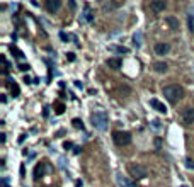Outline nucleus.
Masks as SVG:
<instances>
[{"mask_svg":"<svg viewBox=\"0 0 194 187\" xmlns=\"http://www.w3.org/2000/svg\"><path fill=\"white\" fill-rule=\"evenodd\" d=\"M162 94H163V97L170 102V104H177L182 97H184V89L180 87V85H167V87H163V90H162Z\"/></svg>","mask_w":194,"mask_h":187,"instance_id":"nucleus-1","label":"nucleus"},{"mask_svg":"<svg viewBox=\"0 0 194 187\" xmlns=\"http://www.w3.org/2000/svg\"><path fill=\"white\" fill-rule=\"evenodd\" d=\"M90 123H92V126L99 131H106L107 129V114L104 111H96L92 112V116H90Z\"/></svg>","mask_w":194,"mask_h":187,"instance_id":"nucleus-2","label":"nucleus"},{"mask_svg":"<svg viewBox=\"0 0 194 187\" xmlns=\"http://www.w3.org/2000/svg\"><path fill=\"white\" fill-rule=\"evenodd\" d=\"M128 172H130V175H131L133 179H136V180L145 179V177L148 175L147 167H143L141 163H130V165H128Z\"/></svg>","mask_w":194,"mask_h":187,"instance_id":"nucleus-3","label":"nucleus"},{"mask_svg":"<svg viewBox=\"0 0 194 187\" xmlns=\"http://www.w3.org/2000/svg\"><path fill=\"white\" fill-rule=\"evenodd\" d=\"M131 140L133 138L128 131H114L113 133V141L117 146H128V145H131Z\"/></svg>","mask_w":194,"mask_h":187,"instance_id":"nucleus-4","label":"nucleus"},{"mask_svg":"<svg viewBox=\"0 0 194 187\" xmlns=\"http://www.w3.org/2000/svg\"><path fill=\"white\" fill-rule=\"evenodd\" d=\"M44 7H46V10L50 14H55V12H58L60 7H61V0H46Z\"/></svg>","mask_w":194,"mask_h":187,"instance_id":"nucleus-5","label":"nucleus"},{"mask_svg":"<svg viewBox=\"0 0 194 187\" xmlns=\"http://www.w3.org/2000/svg\"><path fill=\"white\" fill-rule=\"evenodd\" d=\"M182 123H184V124L194 123V107H186V109L182 111Z\"/></svg>","mask_w":194,"mask_h":187,"instance_id":"nucleus-6","label":"nucleus"},{"mask_svg":"<svg viewBox=\"0 0 194 187\" xmlns=\"http://www.w3.org/2000/svg\"><path fill=\"white\" fill-rule=\"evenodd\" d=\"M165 7H167V2H163V0H153V2L150 3V9H152L153 12H163Z\"/></svg>","mask_w":194,"mask_h":187,"instance_id":"nucleus-7","label":"nucleus"},{"mask_svg":"<svg viewBox=\"0 0 194 187\" xmlns=\"http://www.w3.org/2000/svg\"><path fill=\"white\" fill-rule=\"evenodd\" d=\"M153 49H155V55H167L169 49H170V44H167V43H157Z\"/></svg>","mask_w":194,"mask_h":187,"instance_id":"nucleus-8","label":"nucleus"},{"mask_svg":"<svg viewBox=\"0 0 194 187\" xmlns=\"http://www.w3.org/2000/svg\"><path fill=\"white\" fill-rule=\"evenodd\" d=\"M150 106H152L157 112H160V114H167V107H165L160 100H157V99H150Z\"/></svg>","mask_w":194,"mask_h":187,"instance_id":"nucleus-9","label":"nucleus"},{"mask_svg":"<svg viewBox=\"0 0 194 187\" xmlns=\"http://www.w3.org/2000/svg\"><path fill=\"white\" fill-rule=\"evenodd\" d=\"M116 180H117V186H119V187H136L135 184L128 179V177H123L121 173H117V175H116Z\"/></svg>","mask_w":194,"mask_h":187,"instance_id":"nucleus-10","label":"nucleus"},{"mask_svg":"<svg viewBox=\"0 0 194 187\" xmlns=\"http://www.w3.org/2000/svg\"><path fill=\"white\" fill-rule=\"evenodd\" d=\"M107 66L109 68H113V70H119L121 66H123V60L121 58H107Z\"/></svg>","mask_w":194,"mask_h":187,"instance_id":"nucleus-11","label":"nucleus"},{"mask_svg":"<svg viewBox=\"0 0 194 187\" xmlns=\"http://www.w3.org/2000/svg\"><path fill=\"white\" fill-rule=\"evenodd\" d=\"M46 170H50V167H48V163H39L38 167H36V170H34V179L38 180L39 177H43Z\"/></svg>","mask_w":194,"mask_h":187,"instance_id":"nucleus-12","label":"nucleus"},{"mask_svg":"<svg viewBox=\"0 0 194 187\" xmlns=\"http://www.w3.org/2000/svg\"><path fill=\"white\" fill-rule=\"evenodd\" d=\"M153 70L158 72V73H165L169 70V65L165 61H157V63H153Z\"/></svg>","mask_w":194,"mask_h":187,"instance_id":"nucleus-13","label":"nucleus"},{"mask_svg":"<svg viewBox=\"0 0 194 187\" xmlns=\"http://www.w3.org/2000/svg\"><path fill=\"white\" fill-rule=\"evenodd\" d=\"M119 5H121V2H104V3H102V7H104L106 10H113V9L119 7Z\"/></svg>","mask_w":194,"mask_h":187,"instance_id":"nucleus-14","label":"nucleus"},{"mask_svg":"<svg viewBox=\"0 0 194 187\" xmlns=\"http://www.w3.org/2000/svg\"><path fill=\"white\" fill-rule=\"evenodd\" d=\"M133 43H135L136 48H140V46H141V33H140V31L133 34Z\"/></svg>","mask_w":194,"mask_h":187,"instance_id":"nucleus-15","label":"nucleus"},{"mask_svg":"<svg viewBox=\"0 0 194 187\" xmlns=\"http://www.w3.org/2000/svg\"><path fill=\"white\" fill-rule=\"evenodd\" d=\"M165 22H167L172 29H177V26H179V22H177V19H175V17H167V19H165Z\"/></svg>","mask_w":194,"mask_h":187,"instance_id":"nucleus-16","label":"nucleus"},{"mask_svg":"<svg viewBox=\"0 0 194 187\" xmlns=\"http://www.w3.org/2000/svg\"><path fill=\"white\" fill-rule=\"evenodd\" d=\"M80 20H87V22H92V20H94V16H92V12H90V10L87 9V12H85V14H83V16L80 17Z\"/></svg>","mask_w":194,"mask_h":187,"instance_id":"nucleus-17","label":"nucleus"},{"mask_svg":"<svg viewBox=\"0 0 194 187\" xmlns=\"http://www.w3.org/2000/svg\"><path fill=\"white\" fill-rule=\"evenodd\" d=\"M111 49L116 53H128V48H124V46H111Z\"/></svg>","mask_w":194,"mask_h":187,"instance_id":"nucleus-18","label":"nucleus"},{"mask_svg":"<svg viewBox=\"0 0 194 187\" xmlns=\"http://www.w3.org/2000/svg\"><path fill=\"white\" fill-rule=\"evenodd\" d=\"M187 27H189V31H194V16H187Z\"/></svg>","mask_w":194,"mask_h":187,"instance_id":"nucleus-19","label":"nucleus"},{"mask_svg":"<svg viewBox=\"0 0 194 187\" xmlns=\"http://www.w3.org/2000/svg\"><path fill=\"white\" fill-rule=\"evenodd\" d=\"M10 90H12V95L17 97L19 95V85L17 83H10Z\"/></svg>","mask_w":194,"mask_h":187,"instance_id":"nucleus-20","label":"nucleus"},{"mask_svg":"<svg viewBox=\"0 0 194 187\" xmlns=\"http://www.w3.org/2000/svg\"><path fill=\"white\" fill-rule=\"evenodd\" d=\"M72 124H73V128H77V129H83V123H82L80 119H73Z\"/></svg>","mask_w":194,"mask_h":187,"instance_id":"nucleus-21","label":"nucleus"},{"mask_svg":"<svg viewBox=\"0 0 194 187\" xmlns=\"http://www.w3.org/2000/svg\"><path fill=\"white\" fill-rule=\"evenodd\" d=\"M186 168H189V170H194V162L191 158H186Z\"/></svg>","mask_w":194,"mask_h":187,"instance_id":"nucleus-22","label":"nucleus"},{"mask_svg":"<svg viewBox=\"0 0 194 187\" xmlns=\"http://www.w3.org/2000/svg\"><path fill=\"white\" fill-rule=\"evenodd\" d=\"M12 53H16V56H17L19 60H22V58H24V55H22V51H19V49H14V48H12Z\"/></svg>","mask_w":194,"mask_h":187,"instance_id":"nucleus-23","label":"nucleus"},{"mask_svg":"<svg viewBox=\"0 0 194 187\" xmlns=\"http://www.w3.org/2000/svg\"><path fill=\"white\" fill-rule=\"evenodd\" d=\"M5 140H7V134H5V133H0V143H2V145L5 143Z\"/></svg>","mask_w":194,"mask_h":187,"instance_id":"nucleus-24","label":"nucleus"},{"mask_svg":"<svg viewBox=\"0 0 194 187\" xmlns=\"http://www.w3.org/2000/svg\"><path fill=\"white\" fill-rule=\"evenodd\" d=\"M29 68H31L29 65H19V70H20V72H26V70H29Z\"/></svg>","mask_w":194,"mask_h":187,"instance_id":"nucleus-25","label":"nucleus"},{"mask_svg":"<svg viewBox=\"0 0 194 187\" xmlns=\"http://www.w3.org/2000/svg\"><path fill=\"white\" fill-rule=\"evenodd\" d=\"M66 60H68V61H75V55H73V53H68V55H66Z\"/></svg>","mask_w":194,"mask_h":187,"instance_id":"nucleus-26","label":"nucleus"},{"mask_svg":"<svg viewBox=\"0 0 194 187\" xmlns=\"http://www.w3.org/2000/svg\"><path fill=\"white\" fill-rule=\"evenodd\" d=\"M63 148H65V150H70V148H73V145H72L70 141H66V143L63 145Z\"/></svg>","mask_w":194,"mask_h":187,"instance_id":"nucleus-27","label":"nucleus"},{"mask_svg":"<svg viewBox=\"0 0 194 187\" xmlns=\"http://www.w3.org/2000/svg\"><path fill=\"white\" fill-rule=\"evenodd\" d=\"M60 37H61V39H63V41H65V43H66V41H68V36H66V34H65V33H60Z\"/></svg>","mask_w":194,"mask_h":187,"instance_id":"nucleus-28","label":"nucleus"},{"mask_svg":"<svg viewBox=\"0 0 194 187\" xmlns=\"http://www.w3.org/2000/svg\"><path fill=\"white\" fill-rule=\"evenodd\" d=\"M68 7H70L72 10H75V7H77V3H75V2H68Z\"/></svg>","mask_w":194,"mask_h":187,"instance_id":"nucleus-29","label":"nucleus"},{"mask_svg":"<svg viewBox=\"0 0 194 187\" xmlns=\"http://www.w3.org/2000/svg\"><path fill=\"white\" fill-rule=\"evenodd\" d=\"M24 82H26V83H34V82H33V80H31L29 77H26V78H24Z\"/></svg>","mask_w":194,"mask_h":187,"instance_id":"nucleus-30","label":"nucleus"},{"mask_svg":"<svg viewBox=\"0 0 194 187\" xmlns=\"http://www.w3.org/2000/svg\"><path fill=\"white\" fill-rule=\"evenodd\" d=\"M80 150H82V148H78V146H75V148H73V153H75V155H78V153H80Z\"/></svg>","mask_w":194,"mask_h":187,"instance_id":"nucleus-31","label":"nucleus"},{"mask_svg":"<svg viewBox=\"0 0 194 187\" xmlns=\"http://www.w3.org/2000/svg\"><path fill=\"white\" fill-rule=\"evenodd\" d=\"M75 87H77V89H83V85H82L80 82H75Z\"/></svg>","mask_w":194,"mask_h":187,"instance_id":"nucleus-32","label":"nucleus"},{"mask_svg":"<svg viewBox=\"0 0 194 187\" xmlns=\"http://www.w3.org/2000/svg\"><path fill=\"white\" fill-rule=\"evenodd\" d=\"M2 187H9V184H7V180H5V179H2Z\"/></svg>","mask_w":194,"mask_h":187,"instance_id":"nucleus-33","label":"nucleus"},{"mask_svg":"<svg viewBox=\"0 0 194 187\" xmlns=\"http://www.w3.org/2000/svg\"><path fill=\"white\" fill-rule=\"evenodd\" d=\"M48 114H50V107H44V117H46Z\"/></svg>","mask_w":194,"mask_h":187,"instance_id":"nucleus-34","label":"nucleus"},{"mask_svg":"<svg viewBox=\"0 0 194 187\" xmlns=\"http://www.w3.org/2000/svg\"><path fill=\"white\" fill-rule=\"evenodd\" d=\"M180 187H187V186H180Z\"/></svg>","mask_w":194,"mask_h":187,"instance_id":"nucleus-35","label":"nucleus"}]
</instances>
